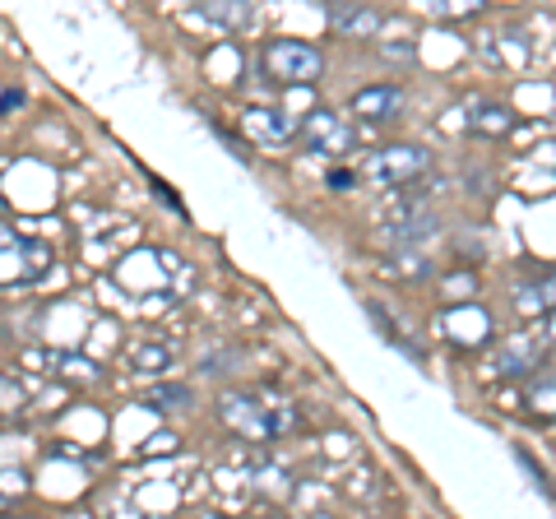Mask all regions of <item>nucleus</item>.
<instances>
[{
  "label": "nucleus",
  "instance_id": "nucleus-1",
  "mask_svg": "<svg viewBox=\"0 0 556 519\" xmlns=\"http://www.w3.org/2000/svg\"><path fill=\"white\" fill-rule=\"evenodd\" d=\"M223 422L251 441H269V436H283V431L298 427V408L292 404H260L251 394H241V400L228 394V400H223Z\"/></svg>",
  "mask_w": 556,
  "mask_h": 519
},
{
  "label": "nucleus",
  "instance_id": "nucleus-2",
  "mask_svg": "<svg viewBox=\"0 0 556 519\" xmlns=\"http://www.w3.org/2000/svg\"><path fill=\"white\" fill-rule=\"evenodd\" d=\"M427 172H431V153L422 144H386V149H376L367 159V181L386 186V190L422 181Z\"/></svg>",
  "mask_w": 556,
  "mask_h": 519
},
{
  "label": "nucleus",
  "instance_id": "nucleus-3",
  "mask_svg": "<svg viewBox=\"0 0 556 519\" xmlns=\"http://www.w3.org/2000/svg\"><path fill=\"white\" fill-rule=\"evenodd\" d=\"M265 71L278 84H316L325 75V56H320L316 47L283 38V42H269L265 47Z\"/></svg>",
  "mask_w": 556,
  "mask_h": 519
},
{
  "label": "nucleus",
  "instance_id": "nucleus-4",
  "mask_svg": "<svg viewBox=\"0 0 556 519\" xmlns=\"http://www.w3.org/2000/svg\"><path fill=\"white\" fill-rule=\"evenodd\" d=\"M437 232H441V218L431 214L427 204H404V210H399L386 228H380V237H386L390 246H422V241L437 237Z\"/></svg>",
  "mask_w": 556,
  "mask_h": 519
},
{
  "label": "nucleus",
  "instance_id": "nucleus-5",
  "mask_svg": "<svg viewBox=\"0 0 556 519\" xmlns=\"http://www.w3.org/2000/svg\"><path fill=\"white\" fill-rule=\"evenodd\" d=\"M302 140L306 149H320V153H343V149H353V130L343 126V116L339 112H311L302 121Z\"/></svg>",
  "mask_w": 556,
  "mask_h": 519
},
{
  "label": "nucleus",
  "instance_id": "nucleus-6",
  "mask_svg": "<svg viewBox=\"0 0 556 519\" xmlns=\"http://www.w3.org/2000/svg\"><path fill=\"white\" fill-rule=\"evenodd\" d=\"M404 107V89L399 84H371V89L353 93V116L362 121H394Z\"/></svg>",
  "mask_w": 556,
  "mask_h": 519
},
{
  "label": "nucleus",
  "instance_id": "nucleus-7",
  "mask_svg": "<svg viewBox=\"0 0 556 519\" xmlns=\"http://www.w3.org/2000/svg\"><path fill=\"white\" fill-rule=\"evenodd\" d=\"M241 130L251 135V144H288L292 121L278 107H251L247 116H241Z\"/></svg>",
  "mask_w": 556,
  "mask_h": 519
},
{
  "label": "nucleus",
  "instance_id": "nucleus-8",
  "mask_svg": "<svg viewBox=\"0 0 556 519\" xmlns=\"http://www.w3.org/2000/svg\"><path fill=\"white\" fill-rule=\"evenodd\" d=\"M329 24H334L339 38H376L386 20L371 5H329Z\"/></svg>",
  "mask_w": 556,
  "mask_h": 519
},
{
  "label": "nucleus",
  "instance_id": "nucleus-9",
  "mask_svg": "<svg viewBox=\"0 0 556 519\" xmlns=\"http://www.w3.org/2000/svg\"><path fill=\"white\" fill-rule=\"evenodd\" d=\"M195 10L218 28H247L251 24V0H195Z\"/></svg>",
  "mask_w": 556,
  "mask_h": 519
},
{
  "label": "nucleus",
  "instance_id": "nucleus-10",
  "mask_svg": "<svg viewBox=\"0 0 556 519\" xmlns=\"http://www.w3.org/2000/svg\"><path fill=\"white\" fill-rule=\"evenodd\" d=\"M515 306H519V316H552L556 311V274L543 283H525L515 292Z\"/></svg>",
  "mask_w": 556,
  "mask_h": 519
},
{
  "label": "nucleus",
  "instance_id": "nucleus-11",
  "mask_svg": "<svg viewBox=\"0 0 556 519\" xmlns=\"http://www.w3.org/2000/svg\"><path fill=\"white\" fill-rule=\"evenodd\" d=\"M468 126L478 135H506V130H515V112L501 107V102H478L473 116H468Z\"/></svg>",
  "mask_w": 556,
  "mask_h": 519
},
{
  "label": "nucleus",
  "instance_id": "nucleus-12",
  "mask_svg": "<svg viewBox=\"0 0 556 519\" xmlns=\"http://www.w3.org/2000/svg\"><path fill=\"white\" fill-rule=\"evenodd\" d=\"M380 274H394V279H422V274H431V265H427V255L404 251V255H390L386 265H380Z\"/></svg>",
  "mask_w": 556,
  "mask_h": 519
},
{
  "label": "nucleus",
  "instance_id": "nucleus-13",
  "mask_svg": "<svg viewBox=\"0 0 556 519\" xmlns=\"http://www.w3.org/2000/svg\"><path fill=\"white\" fill-rule=\"evenodd\" d=\"M422 10L437 20H464V14H482L486 0H422Z\"/></svg>",
  "mask_w": 556,
  "mask_h": 519
},
{
  "label": "nucleus",
  "instance_id": "nucleus-14",
  "mask_svg": "<svg viewBox=\"0 0 556 519\" xmlns=\"http://www.w3.org/2000/svg\"><path fill=\"white\" fill-rule=\"evenodd\" d=\"M367 311H371V320H376V325H380V334H386V339H390V343H394V349H404V353H408V357H422V349H417V343H413V339H408V334H404V330H399V325H394V320H390V316H386V311H380V306H376V302H371V306H367Z\"/></svg>",
  "mask_w": 556,
  "mask_h": 519
},
{
  "label": "nucleus",
  "instance_id": "nucleus-15",
  "mask_svg": "<svg viewBox=\"0 0 556 519\" xmlns=\"http://www.w3.org/2000/svg\"><path fill=\"white\" fill-rule=\"evenodd\" d=\"M130 367H135L139 376L167 371V367H172V349H130Z\"/></svg>",
  "mask_w": 556,
  "mask_h": 519
},
{
  "label": "nucleus",
  "instance_id": "nucleus-16",
  "mask_svg": "<svg viewBox=\"0 0 556 519\" xmlns=\"http://www.w3.org/2000/svg\"><path fill=\"white\" fill-rule=\"evenodd\" d=\"M529 367H538V353L533 349H519V343H515V349H506V357H501V371H506V376H519V371H529Z\"/></svg>",
  "mask_w": 556,
  "mask_h": 519
},
{
  "label": "nucleus",
  "instance_id": "nucleus-17",
  "mask_svg": "<svg viewBox=\"0 0 556 519\" xmlns=\"http://www.w3.org/2000/svg\"><path fill=\"white\" fill-rule=\"evenodd\" d=\"M149 404L153 408H181V404H190V390L186 385H163V390H153Z\"/></svg>",
  "mask_w": 556,
  "mask_h": 519
},
{
  "label": "nucleus",
  "instance_id": "nucleus-18",
  "mask_svg": "<svg viewBox=\"0 0 556 519\" xmlns=\"http://www.w3.org/2000/svg\"><path fill=\"white\" fill-rule=\"evenodd\" d=\"M529 404H533L538 418H556V385H538L529 394Z\"/></svg>",
  "mask_w": 556,
  "mask_h": 519
},
{
  "label": "nucleus",
  "instance_id": "nucleus-19",
  "mask_svg": "<svg viewBox=\"0 0 556 519\" xmlns=\"http://www.w3.org/2000/svg\"><path fill=\"white\" fill-rule=\"evenodd\" d=\"M357 186V177H353V172H343V167H334V172H329V190H353Z\"/></svg>",
  "mask_w": 556,
  "mask_h": 519
},
{
  "label": "nucleus",
  "instance_id": "nucleus-20",
  "mask_svg": "<svg viewBox=\"0 0 556 519\" xmlns=\"http://www.w3.org/2000/svg\"><path fill=\"white\" fill-rule=\"evenodd\" d=\"M153 195H159V200H163V204H172V210H177V214H181V218H186V204H181V200H177V195H172V190H167V186H163V181H153Z\"/></svg>",
  "mask_w": 556,
  "mask_h": 519
},
{
  "label": "nucleus",
  "instance_id": "nucleus-21",
  "mask_svg": "<svg viewBox=\"0 0 556 519\" xmlns=\"http://www.w3.org/2000/svg\"><path fill=\"white\" fill-rule=\"evenodd\" d=\"M547 334L556 339V311H552V320H547Z\"/></svg>",
  "mask_w": 556,
  "mask_h": 519
}]
</instances>
